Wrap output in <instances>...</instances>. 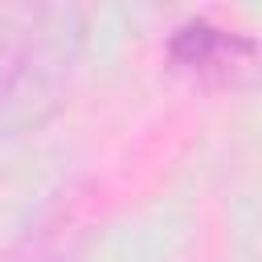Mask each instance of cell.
I'll return each mask as SVG.
<instances>
[{
	"mask_svg": "<svg viewBox=\"0 0 262 262\" xmlns=\"http://www.w3.org/2000/svg\"><path fill=\"white\" fill-rule=\"evenodd\" d=\"M98 0H0V139L45 131L70 102Z\"/></svg>",
	"mask_w": 262,
	"mask_h": 262,
	"instance_id": "obj_1",
	"label": "cell"
},
{
	"mask_svg": "<svg viewBox=\"0 0 262 262\" xmlns=\"http://www.w3.org/2000/svg\"><path fill=\"white\" fill-rule=\"evenodd\" d=\"M164 57L176 74L196 86H246L258 66V45L246 33L221 29L213 20H184L172 29Z\"/></svg>",
	"mask_w": 262,
	"mask_h": 262,
	"instance_id": "obj_2",
	"label": "cell"
},
{
	"mask_svg": "<svg viewBox=\"0 0 262 262\" xmlns=\"http://www.w3.org/2000/svg\"><path fill=\"white\" fill-rule=\"evenodd\" d=\"M94 237L90 205L78 192L53 196L0 254V262H86Z\"/></svg>",
	"mask_w": 262,
	"mask_h": 262,
	"instance_id": "obj_3",
	"label": "cell"
}]
</instances>
